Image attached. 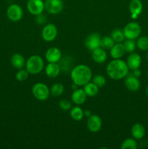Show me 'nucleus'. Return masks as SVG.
<instances>
[{"mask_svg":"<svg viewBox=\"0 0 148 149\" xmlns=\"http://www.w3.org/2000/svg\"><path fill=\"white\" fill-rule=\"evenodd\" d=\"M61 1H62V0H61Z\"/></svg>","mask_w":148,"mask_h":149,"instance_id":"ea45409f","label":"nucleus"},{"mask_svg":"<svg viewBox=\"0 0 148 149\" xmlns=\"http://www.w3.org/2000/svg\"><path fill=\"white\" fill-rule=\"evenodd\" d=\"M91 79H92V82L95 84L99 88L103 87L106 84L105 77L102 75H100V74L94 76Z\"/></svg>","mask_w":148,"mask_h":149,"instance_id":"c756f323","label":"nucleus"},{"mask_svg":"<svg viewBox=\"0 0 148 149\" xmlns=\"http://www.w3.org/2000/svg\"><path fill=\"white\" fill-rule=\"evenodd\" d=\"M110 36L113 38V39L115 43H121L126 39L123 30L120 29H116L113 30L112 31Z\"/></svg>","mask_w":148,"mask_h":149,"instance_id":"393cba45","label":"nucleus"},{"mask_svg":"<svg viewBox=\"0 0 148 149\" xmlns=\"http://www.w3.org/2000/svg\"><path fill=\"white\" fill-rule=\"evenodd\" d=\"M29 73L26 68H21V69H19L18 71L16 73V79L19 81H24L28 78L29 77Z\"/></svg>","mask_w":148,"mask_h":149,"instance_id":"7c9ffc66","label":"nucleus"},{"mask_svg":"<svg viewBox=\"0 0 148 149\" xmlns=\"http://www.w3.org/2000/svg\"><path fill=\"white\" fill-rule=\"evenodd\" d=\"M64 91H65V87H64L63 84L57 82L52 84V87H51L50 94L55 97H59L63 94Z\"/></svg>","mask_w":148,"mask_h":149,"instance_id":"b1692460","label":"nucleus"},{"mask_svg":"<svg viewBox=\"0 0 148 149\" xmlns=\"http://www.w3.org/2000/svg\"><path fill=\"white\" fill-rule=\"evenodd\" d=\"M91 115V112L89 110H86V111H84V116H90Z\"/></svg>","mask_w":148,"mask_h":149,"instance_id":"f704fd0d","label":"nucleus"},{"mask_svg":"<svg viewBox=\"0 0 148 149\" xmlns=\"http://www.w3.org/2000/svg\"><path fill=\"white\" fill-rule=\"evenodd\" d=\"M147 79H148V72H147Z\"/></svg>","mask_w":148,"mask_h":149,"instance_id":"58836bf2","label":"nucleus"},{"mask_svg":"<svg viewBox=\"0 0 148 149\" xmlns=\"http://www.w3.org/2000/svg\"><path fill=\"white\" fill-rule=\"evenodd\" d=\"M129 68L126 62L121 59H113L107 64L106 73L111 79L120 80L129 75Z\"/></svg>","mask_w":148,"mask_h":149,"instance_id":"f257e3e1","label":"nucleus"},{"mask_svg":"<svg viewBox=\"0 0 148 149\" xmlns=\"http://www.w3.org/2000/svg\"><path fill=\"white\" fill-rule=\"evenodd\" d=\"M124 84L126 88L129 91L131 92H136L139 90L141 86V83L139 81V78L135 77L133 75L126 76V79L124 81Z\"/></svg>","mask_w":148,"mask_h":149,"instance_id":"2eb2a0df","label":"nucleus"},{"mask_svg":"<svg viewBox=\"0 0 148 149\" xmlns=\"http://www.w3.org/2000/svg\"><path fill=\"white\" fill-rule=\"evenodd\" d=\"M99 87L96 85L92 81H89L84 86L83 90H84L85 93L89 97H94L97 95L99 93Z\"/></svg>","mask_w":148,"mask_h":149,"instance_id":"4be33fe9","label":"nucleus"},{"mask_svg":"<svg viewBox=\"0 0 148 149\" xmlns=\"http://www.w3.org/2000/svg\"><path fill=\"white\" fill-rule=\"evenodd\" d=\"M62 52L56 47H49L45 53V58L48 63H58L62 59Z\"/></svg>","mask_w":148,"mask_h":149,"instance_id":"f8f14e48","label":"nucleus"},{"mask_svg":"<svg viewBox=\"0 0 148 149\" xmlns=\"http://www.w3.org/2000/svg\"><path fill=\"white\" fill-rule=\"evenodd\" d=\"M142 63V58L138 53L131 52L126 60V64L129 67V70H134L139 68Z\"/></svg>","mask_w":148,"mask_h":149,"instance_id":"4468645a","label":"nucleus"},{"mask_svg":"<svg viewBox=\"0 0 148 149\" xmlns=\"http://www.w3.org/2000/svg\"><path fill=\"white\" fill-rule=\"evenodd\" d=\"M91 58L95 63L102 64L107 61V54L104 48L100 47L91 51Z\"/></svg>","mask_w":148,"mask_h":149,"instance_id":"dca6fc26","label":"nucleus"},{"mask_svg":"<svg viewBox=\"0 0 148 149\" xmlns=\"http://www.w3.org/2000/svg\"><path fill=\"white\" fill-rule=\"evenodd\" d=\"M26 7L30 14L38 15L41 14L45 10V3L43 0H28Z\"/></svg>","mask_w":148,"mask_h":149,"instance_id":"1a4fd4ad","label":"nucleus"},{"mask_svg":"<svg viewBox=\"0 0 148 149\" xmlns=\"http://www.w3.org/2000/svg\"><path fill=\"white\" fill-rule=\"evenodd\" d=\"M59 106L62 110L63 111H68L71 110L72 108V105H71V102L70 100H67V99H63L61 100L59 103Z\"/></svg>","mask_w":148,"mask_h":149,"instance_id":"2f4dec72","label":"nucleus"},{"mask_svg":"<svg viewBox=\"0 0 148 149\" xmlns=\"http://www.w3.org/2000/svg\"><path fill=\"white\" fill-rule=\"evenodd\" d=\"M78 86L77 85V84H72V89L73 90H77V89H78Z\"/></svg>","mask_w":148,"mask_h":149,"instance_id":"c9c22d12","label":"nucleus"},{"mask_svg":"<svg viewBox=\"0 0 148 149\" xmlns=\"http://www.w3.org/2000/svg\"><path fill=\"white\" fill-rule=\"evenodd\" d=\"M87 95L83 89L78 88L77 90H73L71 95V100L74 104L80 106L85 103L86 100Z\"/></svg>","mask_w":148,"mask_h":149,"instance_id":"f3484780","label":"nucleus"},{"mask_svg":"<svg viewBox=\"0 0 148 149\" xmlns=\"http://www.w3.org/2000/svg\"><path fill=\"white\" fill-rule=\"evenodd\" d=\"M129 12L131 14V17L133 20L138 18L139 15L142 13L143 5L141 0H131L129 5Z\"/></svg>","mask_w":148,"mask_h":149,"instance_id":"ddd939ff","label":"nucleus"},{"mask_svg":"<svg viewBox=\"0 0 148 149\" xmlns=\"http://www.w3.org/2000/svg\"><path fill=\"white\" fill-rule=\"evenodd\" d=\"M136 47L142 51L148 50V36H140L136 42Z\"/></svg>","mask_w":148,"mask_h":149,"instance_id":"bb28decb","label":"nucleus"},{"mask_svg":"<svg viewBox=\"0 0 148 149\" xmlns=\"http://www.w3.org/2000/svg\"><path fill=\"white\" fill-rule=\"evenodd\" d=\"M71 78L74 84L78 87H84L92 79V71L88 65L79 64L72 68Z\"/></svg>","mask_w":148,"mask_h":149,"instance_id":"f03ea898","label":"nucleus"},{"mask_svg":"<svg viewBox=\"0 0 148 149\" xmlns=\"http://www.w3.org/2000/svg\"><path fill=\"white\" fill-rule=\"evenodd\" d=\"M36 23L38 25H44L46 23V17L42 13L36 15Z\"/></svg>","mask_w":148,"mask_h":149,"instance_id":"473e14b6","label":"nucleus"},{"mask_svg":"<svg viewBox=\"0 0 148 149\" xmlns=\"http://www.w3.org/2000/svg\"><path fill=\"white\" fill-rule=\"evenodd\" d=\"M102 37L97 32L90 33L86 36L84 41V45L90 51H92L101 46Z\"/></svg>","mask_w":148,"mask_h":149,"instance_id":"6e6552de","label":"nucleus"},{"mask_svg":"<svg viewBox=\"0 0 148 149\" xmlns=\"http://www.w3.org/2000/svg\"><path fill=\"white\" fill-rule=\"evenodd\" d=\"M26 61L23 55L20 53L14 54L12 55L11 58H10V63H11L12 65L17 70L24 68V66H26Z\"/></svg>","mask_w":148,"mask_h":149,"instance_id":"6ab92c4d","label":"nucleus"},{"mask_svg":"<svg viewBox=\"0 0 148 149\" xmlns=\"http://www.w3.org/2000/svg\"><path fill=\"white\" fill-rule=\"evenodd\" d=\"M7 16L9 20L12 22H18L23 18V10L17 4H10L7 10Z\"/></svg>","mask_w":148,"mask_h":149,"instance_id":"0eeeda50","label":"nucleus"},{"mask_svg":"<svg viewBox=\"0 0 148 149\" xmlns=\"http://www.w3.org/2000/svg\"><path fill=\"white\" fill-rule=\"evenodd\" d=\"M145 93H146L147 96L148 97V84H147V86L146 87V89H145Z\"/></svg>","mask_w":148,"mask_h":149,"instance_id":"e433bc0d","label":"nucleus"},{"mask_svg":"<svg viewBox=\"0 0 148 149\" xmlns=\"http://www.w3.org/2000/svg\"><path fill=\"white\" fill-rule=\"evenodd\" d=\"M44 68V61L38 55L29 57L26 62V69L32 75H36L41 72Z\"/></svg>","mask_w":148,"mask_h":149,"instance_id":"7ed1b4c3","label":"nucleus"},{"mask_svg":"<svg viewBox=\"0 0 148 149\" xmlns=\"http://www.w3.org/2000/svg\"><path fill=\"white\" fill-rule=\"evenodd\" d=\"M60 72V65L57 63H48L45 67V74L49 78H56Z\"/></svg>","mask_w":148,"mask_h":149,"instance_id":"a211bd4d","label":"nucleus"},{"mask_svg":"<svg viewBox=\"0 0 148 149\" xmlns=\"http://www.w3.org/2000/svg\"><path fill=\"white\" fill-rule=\"evenodd\" d=\"M132 75L134 76L135 77L139 78V77H140L141 75H142V71H140L139 68H136V69L133 70V74H132Z\"/></svg>","mask_w":148,"mask_h":149,"instance_id":"72a5a7b5","label":"nucleus"},{"mask_svg":"<svg viewBox=\"0 0 148 149\" xmlns=\"http://www.w3.org/2000/svg\"><path fill=\"white\" fill-rule=\"evenodd\" d=\"M115 44V42H114V40L113 39V38L111 36H105L104 37L102 38L101 39V47L104 48V49H110L113 47V45Z\"/></svg>","mask_w":148,"mask_h":149,"instance_id":"cd10ccee","label":"nucleus"},{"mask_svg":"<svg viewBox=\"0 0 148 149\" xmlns=\"http://www.w3.org/2000/svg\"><path fill=\"white\" fill-rule=\"evenodd\" d=\"M45 10L52 15L60 13L63 10V3L61 0H46Z\"/></svg>","mask_w":148,"mask_h":149,"instance_id":"9b49d317","label":"nucleus"},{"mask_svg":"<svg viewBox=\"0 0 148 149\" xmlns=\"http://www.w3.org/2000/svg\"><path fill=\"white\" fill-rule=\"evenodd\" d=\"M57 36V28L53 23L45 25L41 31V37L45 42H51L55 40Z\"/></svg>","mask_w":148,"mask_h":149,"instance_id":"423d86ee","label":"nucleus"},{"mask_svg":"<svg viewBox=\"0 0 148 149\" xmlns=\"http://www.w3.org/2000/svg\"><path fill=\"white\" fill-rule=\"evenodd\" d=\"M147 61H148V52H147Z\"/></svg>","mask_w":148,"mask_h":149,"instance_id":"4c0bfd02","label":"nucleus"},{"mask_svg":"<svg viewBox=\"0 0 148 149\" xmlns=\"http://www.w3.org/2000/svg\"><path fill=\"white\" fill-rule=\"evenodd\" d=\"M126 53L123 45L122 43H115L110 49V56L113 59H120Z\"/></svg>","mask_w":148,"mask_h":149,"instance_id":"aec40b11","label":"nucleus"},{"mask_svg":"<svg viewBox=\"0 0 148 149\" xmlns=\"http://www.w3.org/2000/svg\"><path fill=\"white\" fill-rule=\"evenodd\" d=\"M32 94L38 100L44 101L50 96V89L44 83L37 82L32 87Z\"/></svg>","mask_w":148,"mask_h":149,"instance_id":"20e7f679","label":"nucleus"},{"mask_svg":"<svg viewBox=\"0 0 148 149\" xmlns=\"http://www.w3.org/2000/svg\"><path fill=\"white\" fill-rule=\"evenodd\" d=\"M138 147L137 143L134 138H126L122 143L121 149H136Z\"/></svg>","mask_w":148,"mask_h":149,"instance_id":"a878e982","label":"nucleus"},{"mask_svg":"<svg viewBox=\"0 0 148 149\" xmlns=\"http://www.w3.org/2000/svg\"><path fill=\"white\" fill-rule=\"evenodd\" d=\"M123 31L126 39L135 40L140 36L142 33V27L136 22H130L124 26Z\"/></svg>","mask_w":148,"mask_h":149,"instance_id":"39448f33","label":"nucleus"},{"mask_svg":"<svg viewBox=\"0 0 148 149\" xmlns=\"http://www.w3.org/2000/svg\"><path fill=\"white\" fill-rule=\"evenodd\" d=\"M70 115L73 120L79 122L82 120L83 118L84 117V111L80 106H76L71 108L70 110Z\"/></svg>","mask_w":148,"mask_h":149,"instance_id":"5701e85b","label":"nucleus"},{"mask_svg":"<svg viewBox=\"0 0 148 149\" xmlns=\"http://www.w3.org/2000/svg\"><path fill=\"white\" fill-rule=\"evenodd\" d=\"M86 126L91 132H98L102 127V121L101 117L97 114H91L87 119Z\"/></svg>","mask_w":148,"mask_h":149,"instance_id":"9d476101","label":"nucleus"},{"mask_svg":"<svg viewBox=\"0 0 148 149\" xmlns=\"http://www.w3.org/2000/svg\"><path fill=\"white\" fill-rule=\"evenodd\" d=\"M131 135L134 139L142 140L145 135V128L143 125L140 123H136L131 127Z\"/></svg>","mask_w":148,"mask_h":149,"instance_id":"412c9836","label":"nucleus"},{"mask_svg":"<svg viewBox=\"0 0 148 149\" xmlns=\"http://www.w3.org/2000/svg\"><path fill=\"white\" fill-rule=\"evenodd\" d=\"M123 45L126 52L131 53V52H134V50L136 49V42H134V40L126 39V40L124 41Z\"/></svg>","mask_w":148,"mask_h":149,"instance_id":"c85d7f7f","label":"nucleus"}]
</instances>
